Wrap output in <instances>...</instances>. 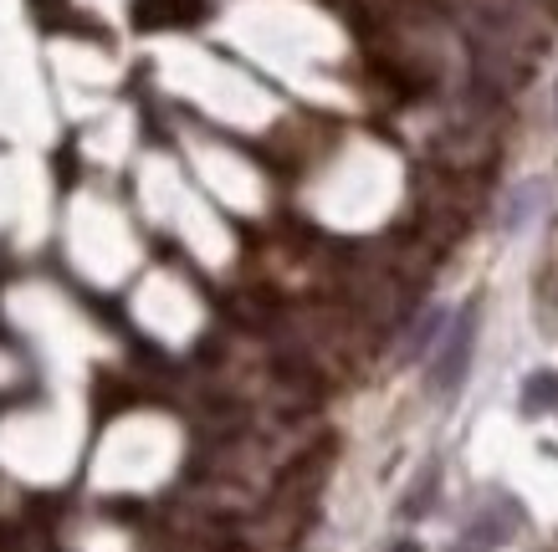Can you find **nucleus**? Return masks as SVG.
<instances>
[{"label": "nucleus", "mask_w": 558, "mask_h": 552, "mask_svg": "<svg viewBox=\"0 0 558 552\" xmlns=\"http://www.w3.org/2000/svg\"><path fill=\"white\" fill-rule=\"evenodd\" d=\"M472 343H476V302H466L451 322V333L440 343V353L430 358V394H451L466 379V364H472Z\"/></svg>", "instance_id": "nucleus-1"}, {"label": "nucleus", "mask_w": 558, "mask_h": 552, "mask_svg": "<svg viewBox=\"0 0 558 552\" xmlns=\"http://www.w3.org/2000/svg\"><path fill=\"white\" fill-rule=\"evenodd\" d=\"M205 16V0H134L138 32H170V26H195Z\"/></svg>", "instance_id": "nucleus-2"}, {"label": "nucleus", "mask_w": 558, "mask_h": 552, "mask_svg": "<svg viewBox=\"0 0 558 552\" xmlns=\"http://www.w3.org/2000/svg\"><path fill=\"white\" fill-rule=\"evenodd\" d=\"M558 404V373H533L523 384V415H543Z\"/></svg>", "instance_id": "nucleus-3"}, {"label": "nucleus", "mask_w": 558, "mask_h": 552, "mask_svg": "<svg viewBox=\"0 0 558 552\" xmlns=\"http://www.w3.org/2000/svg\"><path fill=\"white\" fill-rule=\"evenodd\" d=\"M436 328H440V307H430V312L421 318V328H415V338H410V353H421L425 343H430V333H436Z\"/></svg>", "instance_id": "nucleus-4"}, {"label": "nucleus", "mask_w": 558, "mask_h": 552, "mask_svg": "<svg viewBox=\"0 0 558 552\" xmlns=\"http://www.w3.org/2000/svg\"><path fill=\"white\" fill-rule=\"evenodd\" d=\"M430 496H436V476H425V481H421V491L405 502V517H421L425 506H430Z\"/></svg>", "instance_id": "nucleus-5"}, {"label": "nucleus", "mask_w": 558, "mask_h": 552, "mask_svg": "<svg viewBox=\"0 0 558 552\" xmlns=\"http://www.w3.org/2000/svg\"><path fill=\"white\" fill-rule=\"evenodd\" d=\"M389 552H421V548H415V542H395V548H389Z\"/></svg>", "instance_id": "nucleus-6"}, {"label": "nucleus", "mask_w": 558, "mask_h": 552, "mask_svg": "<svg viewBox=\"0 0 558 552\" xmlns=\"http://www.w3.org/2000/svg\"><path fill=\"white\" fill-rule=\"evenodd\" d=\"M554 118H558V87H554Z\"/></svg>", "instance_id": "nucleus-7"}]
</instances>
